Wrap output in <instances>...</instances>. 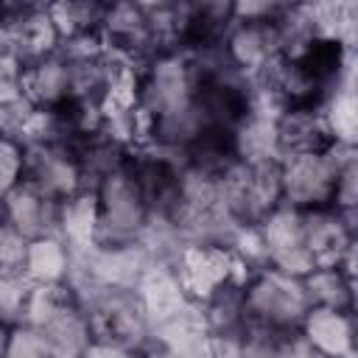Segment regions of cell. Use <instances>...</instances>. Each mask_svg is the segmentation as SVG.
<instances>
[{
	"mask_svg": "<svg viewBox=\"0 0 358 358\" xmlns=\"http://www.w3.org/2000/svg\"><path fill=\"white\" fill-rule=\"evenodd\" d=\"M28 291H31V282L22 277V271L0 274V322L3 324H20Z\"/></svg>",
	"mask_w": 358,
	"mask_h": 358,
	"instance_id": "21",
	"label": "cell"
},
{
	"mask_svg": "<svg viewBox=\"0 0 358 358\" xmlns=\"http://www.w3.org/2000/svg\"><path fill=\"white\" fill-rule=\"evenodd\" d=\"M280 159L291 154H322L333 143H338L330 131L322 106H288L277 112L274 120Z\"/></svg>",
	"mask_w": 358,
	"mask_h": 358,
	"instance_id": "10",
	"label": "cell"
},
{
	"mask_svg": "<svg viewBox=\"0 0 358 358\" xmlns=\"http://www.w3.org/2000/svg\"><path fill=\"white\" fill-rule=\"evenodd\" d=\"M78 305L90 322L92 341L117 344L123 350H143L151 341V327L137 291L73 285Z\"/></svg>",
	"mask_w": 358,
	"mask_h": 358,
	"instance_id": "1",
	"label": "cell"
},
{
	"mask_svg": "<svg viewBox=\"0 0 358 358\" xmlns=\"http://www.w3.org/2000/svg\"><path fill=\"white\" fill-rule=\"evenodd\" d=\"M257 238L263 246L266 266L305 277L313 268V260L305 246V229H302V213L280 204L274 213H268L257 224Z\"/></svg>",
	"mask_w": 358,
	"mask_h": 358,
	"instance_id": "7",
	"label": "cell"
},
{
	"mask_svg": "<svg viewBox=\"0 0 358 358\" xmlns=\"http://www.w3.org/2000/svg\"><path fill=\"white\" fill-rule=\"evenodd\" d=\"M34 330L42 336L50 358H81L84 350L92 344V330L78 305V296Z\"/></svg>",
	"mask_w": 358,
	"mask_h": 358,
	"instance_id": "14",
	"label": "cell"
},
{
	"mask_svg": "<svg viewBox=\"0 0 358 358\" xmlns=\"http://www.w3.org/2000/svg\"><path fill=\"white\" fill-rule=\"evenodd\" d=\"M22 277L31 285H56L67 282L73 271V252L59 235H42L28 241L22 257Z\"/></svg>",
	"mask_w": 358,
	"mask_h": 358,
	"instance_id": "17",
	"label": "cell"
},
{
	"mask_svg": "<svg viewBox=\"0 0 358 358\" xmlns=\"http://www.w3.org/2000/svg\"><path fill=\"white\" fill-rule=\"evenodd\" d=\"M302 229H305V246L313 260V268H338L355 252L352 215H344L333 207L305 210Z\"/></svg>",
	"mask_w": 358,
	"mask_h": 358,
	"instance_id": "9",
	"label": "cell"
},
{
	"mask_svg": "<svg viewBox=\"0 0 358 358\" xmlns=\"http://www.w3.org/2000/svg\"><path fill=\"white\" fill-rule=\"evenodd\" d=\"M296 333L316 358H352L355 352V322L352 310L316 308L310 305Z\"/></svg>",
	"mask_w": 358,
	"mask_h": 358,
	"instance_id": "11",
	"label": "cell"
},
{
	"mask_svg": "<svg viewBox=\"0 0 358 358\" xmlns=\"http://www.w3.org/2000/svg\"><path fill=\"white\" fill-rule=\"evenodd\" d=\"M22 73H25V64L14 53L0 56V106L22 98Z\"/></svg>",
	"mask_w": 358,
	"mask_h": 358,
	"instance_id": "25",
	"label": "cell"
},
{
	"mask_svg": "<svg viewBox=\"0 0 358 358\" xmlns=\"http://www.w3.org/2000/svg\"><path fill=\"white\" fill-rule=\"evenodd\" d=\"M22 98L34 109H59L70 101V76L67 62L56 53L48 59H39L34 64H25L22 73Z\"/></svg>",
	"mask_w": 358,
	"mask_h": 358,
	"instance_id": "16",
	"label": "cell"
},
{
	"mask_svg": "<svg viewBox=\"0 0 358 358\" xmlns=\"http://www.w3.org/2000/svg\"><path fill=\"white\" fill-rule=\"evenodd\" d=\"M310 302L302 277L277 271L271 266L257 268L243 282L246 324L266 330H296Z\"/></svg>",
	"mask_w": 358,
	"mask_h": 358,
	"instance_id": "3",
	"label": "cell"
},
{
	"mask_svg": "<svg viewBox=\"0 0 358 358\" xmlns=\"http://www.w3.org/2000/svg\"><path fill=\"white\" fill-rule=\"evenodd\" d=\"M274 20H235L232 31L224 42L227 62L243 73L246 78H255L268 59L277 56V36H274Z\"/></svg>",
	"mask_w": 358,
	"mask_h": 358,
	"instance_id": "12",
	"label": "cell"
},
{
	"mask_svg": "<svg viewBox=\"0 0 358 358\" xmlns=\"http://www.w3.org/2000/svg\"><path fill=\"white\" fill-rule=\"evenodd\" d=\"M81 358H134L131 350H123L117 344H106V341H92Z\"/></svg>",
	"mask_w": 358,
	"mask_h": 358,
	"instance_id": "27",
	"label": "cell"
},
{
	"mask_svg": "<svg viewBox=\"0 0 358 358\" xmlns=\"http://www.w3.org/2000/svg\"><path fill=\"white\" fill-rule=\"evenodd\" d=\"M352 159V145L333 143L322 154H291L280 159V199L291 210L333 207L341 168Z\"/></svg>",
	"mask_w": 358,
	"mask_h": 358,
	"instance_id": "2",
	"label": "cell"
},
{
	"mask_svg": "<svg viewBox=\"0 0 358 358\" xmlns=\"http://www.w3.org/2000/svg\"><path fill=\"white\" fill-rule=\"evenodd\" d=\"M171 268L190 296V302L201 305L207 296H213L221 285L241 280H249V271L243 263L235 257L229 246H215V243H182V249L173 255Z\"/></svg>",
	"mask_w": 358,
	"mask_h": 358,
	"instance_id": "6",
	"label": "cell"
},
{
	"mask_svg": "<svg viewBox=\"0 0 358 358\" xmlns=\"http://www.w3.org/2000/svg\"><path fill=\"white\" fill-rule=\"evenodd\" d=\"M56 201L45 199L25 182H20L3 201H0V218L20 232L25 241L56 235Z\"/></svg>",
	"mask_w": 358,
	"mask_h": 358,
	"instance_id": "13",
	"label": "cell"
},
{
	"mask_svg": "<svg viewBox=\"0 0 358 358\" xmlns=\"http://www.w3.org/2000/svg\"><path fill=\"white\" fill-rule=\"evenodd\" d=\"M8 330H11V324H3V322H0V358H6V347H8Z\"/></svg>",
	"mask_w": 358,
	"mask_h": 358,
	"instance_id": "29",
	"label": "cell"
},
{
	"mask_svg": "<svg viewBox=\"0 0 358 358\" xmlns=\"http://www.w3.org/2000/svg\"><path fill=\"white\" fill-rule=\"evenodd\" d=\"M22 182L56 204L76 196L78 190H87L76 151L67 145H56V143L25 148Z\"/></svg>",
	"mask_w": 358,
	"mask_h": 358,
	"instance_id": "8",
	"label": "cell"
},
{
	"mask_svg": "<svg viewBox=\"0 0 358 358\" xmlns=\"http://www.w3.org/2000/svg\"><path fill=\"white\" fill-rule=\"evenodd\" d=\"M98 243H131L140 241L151 221L148 204L131 171L123 165L109 173L98 187Z\"/></svg>",
	"mask_w": 358,
	"mask_h": 358,
	"instance_id": "5",
	"label": "cell"
},
{
	"mask_svg": "<svg viewBox=\"0 0 358 358\" xmlns=\"http://www.w3.org/2000/svg\"><path fill=\"white\" fill-rule=\"evenodd\" d=\"M302 285L310 305L352 310V280L341 268H310L302 277Z\"/></svg>",
	"mask_w": 358,
	"mask_h": 358,
	"instance_id": "20",
	"label": "cell"
},
{
	"mask_svg": "<svg viewBox=\"0 0 358 358\" xmlns=\"http://www.w3.org/2000/svg\"><path fill=\"white\" fill-rule=\"evenodd\" d=\"M34 112L36 109L25 98H20L14 103H3L0 106V137H8V140L20 143V137H22V131H25V126H28Z\"/></svg>",
	"mask_w": 358,
	"mask_h": 358,
	"instance_id": "26",
	"label": "cell"
},
{
	"mask_svg": "<svg viewBox=\"0 0 358 358\" xmlns=\"http://www.w3.org/2000/svg\"><path fill=\"white\" fill-rule=\"evenodd\" d=\"M48 14H50V22L56 25L59 39L67 42V39L101 34L106 6L103 3H90V0H67V3L48 6Z\"/></svg>",
	"mask_w": 358,
	"mask_h": 358,
	"instance_id": "19",
	"label": "cell"
},
{
	"mask_svg": "<svg viewBox=\"0 0 358 358\" xmlns=\"http://www.w3.org/2000/svg\"><path fill=\"white\" fill-rule=\"evenodd\" d=\"M134 358H171V355H168V352H165L159 344L148 341L143 350H137V352H134Z\"/></svg>",
	"mask_w": 358,
	"mask_h": 358,
	"instance_id": "28",
	"label": "cell"
},
{
	"mask_svg": "<svg viewBox=\"0 0 358 358\" xmlns=\"http://www.w3.org/2000/svg\"><path fill=\"white\" fill-rule=\"evenodd\" d=\"M6 358H50L42 336L28 324H11Z\"/></svg>",
	"mask_w": 358,
	"mask_h": 358,
	"instance_id": "23",
	"label": "cell"
},
{
	"mask_svg": "<svg viewBox=\"0 0 358 358\" xmlns=\"http://www.w3.org/2000/svg\"><path fill=\"white\" fill-rule=\"evenodd\" d=\"M25 246H28V241L20 232H14L0 218V274H11V271H20L22 268Z\"/></svg>",
	"mask_w": 358,
	"mask_h": 358,
	"instance_id": "24",
	"label": "cell"
},
{
	"mask_svg": "<svg viewBox=\"0 0 358 358\" xmlns=\"http://www.w3.org/2000/svg\"><path fill=\"white\" fill-rule=\"evenodd\" d=\"M221 204L241 227H257L268 213H274L280 199V162L246 165L235 162L221 179Z\"/></svg>",
	"mask_w": 358,
	"mask_h": 358,
	"instance_id": "4",
	"label": "cell"
},
{
	"mask_svg": "<svg viewBox=\"0 0 358 358\" xmlns=\"http://www.w3.org/2000/svg\"><path fill=\"white\" fill-rule=\"evenodd\" d=\"M277 115H268L263 106H255L246 120L238 123L232 131L235 143V159L246 165H260V162H280V145H277V129H274Z\"/></svg>",
	"mask_w": 358,
	"mask_h": 358,
	"instance_id": "18",
	"label": "cell"
},
{
	"mask_svg": "<svg viewBox=\"0 0 358 358\" xmlns=\"http://www.w3.org/2000/svg\"><path fill=\"white\" fill-rule=\"evenodd\" d=\"M25 171V148L17 140L0 137V201L22 182Z\"/></svg>",
	"mask_w": 358,
	"mask_h": 358,
	"instance_id": "22",
	"label": "cell"
},
{
	"mask_svg": "<svg viewBox=\"0 0 358 358\" xmlns=\"http://www.w3.org/2000/svg\"><path fill=\"white\" fill-rule=\"evenodd\" d=\"M56 235L73 255L98 243V196L95 190H78L56 207Z\"/></svg>",
	"mask_w": 358,
	"mask_h": 358,
	"instance_id": "15",
	"label": "cell"
}]
</instances>
